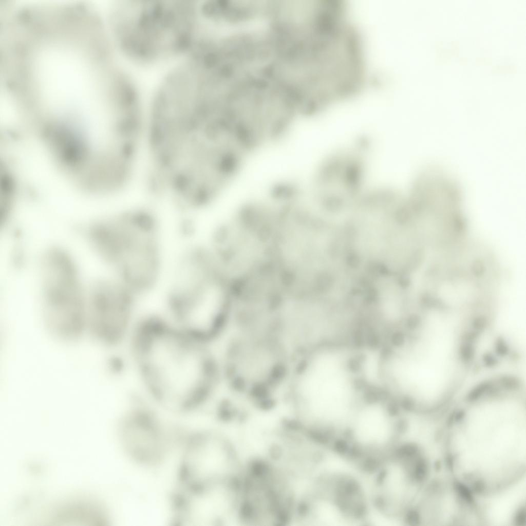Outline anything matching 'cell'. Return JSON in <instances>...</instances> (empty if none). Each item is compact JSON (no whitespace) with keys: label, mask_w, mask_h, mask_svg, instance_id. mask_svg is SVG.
<instances>
[{"label":"cell","mask_w":526,"mask_h":526,"mask_svg":"<svg viewBox=\"0 0 526 526\" xmlns=\"http://www.w3.org/2000/svg\"><path fill=\"white\" fill-rule=\"evenodd\" d=\"M132 360L151 402L185 415L204 406L221 380L212 345L176 327L164 313L139 317L128 339Z\"/></svg>","instance_id":"1"},{"label":"cell","mask_w":526,"mask_h":526,"mask_svg":"<svg viewBox=\"0 0 526 526\" xmlns=\"http://www.w3.org/2000/svg\"><path fill=\"white\" fill-rule=\"evenodd\" d=\"M442 427L445 470L475 495L525 478L526 419L521 410H459Z\"/></svg>","instance_id":"2"},{"label":"cell","mask_w":526,"mask_h":526,"mask_svg":"<svg viewBox=\"0 0 526 526\" xmlns=\"http://www.w3.org/2000/svg\"><path fill=\"white\" fill-rule=\"evenodd\" d=\"M285 420L331 447L368 392L358 349L321 347L294 359L282 390Z\"/></svg>","instance_id":"3"},{"label":"cell","mask_w":526,"mask_h":526,"mask_svg":"<svg viewBox=\"0 0 526 526\" xmlns=\"http://www.w3.org/2000/svg\"><path fill=\"white\" fill-rule=\"evenodd\" d=\"M198 5L192 1L118 2L106 19L116 49L140 66L183 58L201 32Z\"/></svg>","instance_id":"4"},{"label":"cell","mask_w":526,"mask_h":526,"mask_svg":"<svg viewBox=\"0 0 526 526\" xmlns=\"http://www.w3.org/2000/svg\"><path fill=\"white\" fill-rule=\"evenodd\" d=\"M165 279V313L181 330L212 345L224 335L231 318V287L204 246L179 253Z\"/></svg>","instance_id":"5"},{"label":"cell","mask_w":526,"mask_h":526,"mask_svg":"<svg viewBox=\"0 0 526 526\" xmlns=\"http://www.w3.org/2000/svg\"><path fill=\"white\" fill-rule=\"evenodd\" d=\"M84 234L112 275L138 296L162 283L167 271L163 229L151 211L133 209L99 219Z\"/></svg>","instance_id":"6"},{"label":"cell","mask_w":526,"mask_h":526,"mask_svg":"<svg viewBox=\"0 0 526 526\" xmlns=\"http://www.w3.org/2000/svg\"><path fill=\"white\" fill-rule=\"evenodd\" d=\"M219 359L222 381L256 403L282 390L292 360L273 330L232 328Z\"/></svg>","instance_id":"7"},{"label":"cell","mask_w":526,"mask_h":526,"mask_svg":"<svg viewBox=\"0 0 526 526\" xmlns=\"http://www.w3.org/2000/svg\"><path fill=\"white\" fill-rule=\"evenodd\" d=\"M425 449L407 440L361 473L371 522L406 525L423 487L432 476Z\"/></svg>","instance_id":"8"},{"label":"cell","mask_w":526,"mask_h":526,"mask_svg":"<svg viewBox=\"0 0 526 526\" xmlns=\"http://www.w3.org/2000/svg\"><path fill=\"white\" fill-rule=\"evenodd\" d=\"M408 421L401 404L384 391H370L358 406L332 450L363 472L407 440Z\"/></svg>","instance_id":"9"},{"label":"cell","mask_w":526,"mask_h":526,"mask_svg":"<svg viewBox=\"0 0 526 526\" xmlns=\"http://www.w3.org/2000/svg\"><path fill=\"white\" fill-rule=\"evenodd\" d=\"M278 214V211L249 207L213 229L206 245L230 282L272 266Z\"/></svg>","instance_id":"10"},{"label":"cell","mask_w":526,"mask_h":526,"mask_svg":"<svg viewBox=\"0 0 526 526\" xmlns=\"http://www.w3.org/2000/svg\"><path fill=\"white\" fill-rule=\"evenodd\" d=\"M40 296L47 327L58 337L79 339L87 328V287L73 256L58 247L42 256Z\"/></svg>","instance_id":"11"},{"label":"cell","mask_w":526,"mask_h":526,"mask_svg":"<svg viewBox=\"0 0 526 526\" xmlns=\"http://www.w3.org/2000/svg\"><path fill=\"white\" fill-rule=\"evenodd\" d=\"M234 493L236 525H293L298 492L266 459L248 463L234 483Z\"/></svg>","instance_id":"12"},{"label":"cell","mask_w":526,"mask_h":526,"mask_svg":"<svg viewBox=\"0 0 526 526\" xmlns=\"http://www.w3.org/2000/svg\"><path fill=\"white\" fill-rule=\"evenodd\" d=\"M370 508L360 475L346 468L327 469L302 497L296 525H368Z\"/></svg>","instance_id":"13"},{"label":"cell","mask_w":526,"mask_h":526,"mask_svg":"<svg viewBox=\"0 0 526 526\" xmlns=\"http://www.w3.org/2000/svg\"><path fill=\"white\" fill-rule=\"evenodd\" d=\"M273 330L292 361L315 349L345 343L350 336L346 318L329 314L310 293L285 292L274 314Z\"/></svg>","instance_id":"14"},{"label":"cell","mask_w":526,"mask_h":526,"mask_svg":"<svg viewBox=\"0 0 526 526\" xmlns=\"http://www.w3.org/2000/svg\"><path fill=\"white\" fill-rule=\"evenodd\" d=\"M249 460L233 430L202 429L189 436L183 444L179 464L180 486L233 484Z\"/></svg>","instance_id":"15"},{"label":"cell","mask_w":526,"mask_h":526,"mask_svg":"<svg viewBox=\"0 0 526 526\" xmlns=\"http://www.w3.org/2000/svg\"><path fill=\"white\" fill-rule=\"evenodd\" d=\"M140 299L112 275L95 280L87 287V328L107 346L128 340L138 318Z\"/></svg>","instance_id":"16"},{"label":"cell","mask_w":526,"mask_h":526,"mask_svg":"<svg viewBox=\"0 0 526 526\" xmlns=\"http://www.w3.org/2000/svg\"><path fill=\"white\" fill-rule=\"evenodd\" d=\"M407 525H480L474 495L447 472L432 475L418 497Z\"/></svg>","instance_id":"17"},{"label":"cell","mask_w":526,"mask_h":526,"mask_svg":"<svg viewBox=\"0 0 526 526\" xmlns=\"http://www.w3.org/2000/svg\"><path fill=\"white\" fill-rule=\"evenodd\" d=\"M234 485L180 486L174 497L173 522L179 526L235 525Z\"/></svg>","instance_id":"18"},{"label":"cell","mask_w":526,"mask_h":526,"mask_svg":"<svg viewBox=\"0 0 526 526\" xmlns=\"http://www.w3.org/2000/svg\"><path fill=\"white\" fill-rule=\"evenodd\" d=\"M121 446L129 458L144 466L161 464L167 456L171 439L155 412L140 404L130 409L119 427Z\"/></svg>","instance_id":"19"},{"label":"cell","mask_w":526,"mask_h":526,"mask_svg":"<svg viewBox=\"0 0 526 526\" xmlns=\"http://www.w3.org/2000/svg\"><path fill=\"white\" fill-rule=\"evenodd\" d=\"M525 478L499 491L475 495L481 525L524 526Z\"/></svg>","instance_id":"20"}]
</instances>
